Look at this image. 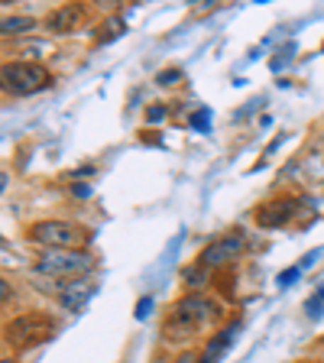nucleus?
I'll return each mask as SVG.
<instances>
[{"instance_id": "obj_1", "label": "nucleus", "mask_w": 324, "mask_h": 363, "mask_svg": "<svg viewBox=\"0 0 324 363\" xmlns=\"http://www.w3.org/2000/svg\"><path fill=\"white\" fill-rule=\"evenodd\" d=\"M0 78H4V91L13 98H26V94H36L52 84L49 68H43L39 62H7Z\"/></svg>"}, {"instance_id": "obj_2", "label": "nucleus", "mask_w": 324, "mask_h": 363, "mask_svg": "<svg viewBox=\"0 0 324 363\" xmlns=\"http://www.w3.org/2000/svg\"><path fill=\"white\" fill-rule=\"evenodd\" d=\"M94 257L84 253V250H43L36 257V272L43 276H52V279H78V272L91 269Z\"/></svg>"}, {"instance_id": "obj_3", "label": "nucleus", "mask_w": 324, "mask_h": 363, "mask_svg": "<svg viewBox=\"0 0 324 363\" xmlns=\"http://www.w3.org/2000/svg\"><path fill=\"white\" fill-rule=\"evenodd\" d=\"M52 334H55L52 318L36 315V311L13 318V321H7V328H4V337H7V344H13V347H33V344H43V340L52 337Z\"/></svg>"}, {"instance_id": "obj_4", "label": "nucleus", "mask_w": 324, "mask_h": 363, "mask_svg": "<svg viewBox=\"0 0 324 363\" xmlns=\"http://www.w3.org/2000/svg\"><path fill=\"white\" fill-rule=\"evenodd\" d=\"M30 237L45 250H78V243L88 240V234L72 220H39L30 227Z\"/></svg>"}, {"instance_id": "obj_5", "label": "nucleus", "mask_w": 324, "mask_h": 363, "mask_svg": "<svg viewBox=\"0 0 324 363\" xmlns=\"http://www.w3.org/2000/svg\"><path fill=\"white\" fill-rule=\"evenodd\" d=\"M240 253H243V237L227 234V237L211 240L201 253H198V266H204V269L211 272V269H220V266H227V263H234Z\"/></svg>"}, {"instance_id": "obj_6", "label": "nucleus", "mask_w": 324, "mask_h": 363, "mask_svg": "<svg viewBox=\"0 0 324 363\" xmlns=\"http://www.w3.org/2000/svg\"><path fill=\"white\" fill-rule=\"evenodd\" d=\"M172 318L175 321H185V325H191V328H198V325H204V321L220 318V305L211 302V298H204V295H198V292H189L179 305H175Z\"/></svg>"}, {"instance_id": "obj_7", "label": "nucleus", "mask_w": 324, "mask_h": 363, "mask_svg": "<svg viewBox=\"0 0 324 363\" xmlns=\"http://www.w3.org/2000/svg\"><path fill=\"white\" fill-rule=\"evenodd\" d=\"M298 214V201L289 195L282 198H272V201H263L257 208V224L263 227V230H279V227H286L289 220Z\"/></svg>"}, {"instance_id": "obj_8", "label": "nucleus", "mask_w": 324, "mask_h": 363, "mask_svg": "<svg viewBox=\"0 0 324 363\" xmlns=\"http://www.w3.org/2000/svg\"><path fill=\"white\" fill-rule=\"evenodd\" d=\"M84 23V7L82 4H65V7L52 10L45 16V30L49 33H75Z\"/></svg>"}, {"instance_id": "obj_9", "label": "nucleus", "mask_w": 324, "mask_h": 363, "mask_svg": "<svg viewBox=\"0 0 324 363\" xmlns=\"http://www.w3.org/2000/svg\"><path fill=\"white\" fill-rule=\"evenodd\" d=\"M91 295H94V286L84 279H68V286H62L59 292V302L65 311H84V305L91 302Z\"/></svg>"}, {"instance_id": "obj_10", "label": "nucleus", "mask_w": 324, "mask_h": 363, "mask_svg": "<svg viewBox=\"0 0 324 363\" xmlns=\"http://www.w3.org/2000/svg\"><path fill=\"white\" fill-rule=\"evenodd\" d=\"M237 328H240V321H234L230 328H224V331H218L208 344H204V350H201V363H218L220 357L230 350V344H234V334H237Z\"/></svg>"}, {"instance_id": "obj_11", "label": "nucleus", "mask_w": 324, "mask_h": 363, "mask_svg": "<svg viewBox=\"0 0 324 363\" xmlns=\"http://www.w3.org/2000/svg\"><path fill=\"white\" fill-rule=\"evenodd\" d=\"M39 30V23L33 16H7L4 20V36H20V33H30Z\"/></svg>"}, {"instance_id": "obj_12", "label": "nucleus", "mask_w": 324, "mask_h": 363, "mask_svg": "<svg viewBox=\"0 0 324 363\" xmlns=\"http://www.w3.org/2000/svg\"><path fill=\"white\" fill-rule=\"evenodd\" d=\"M181 279H185V286H195V289H201V286H208V269L204 266H189V269L181 272Z\"/></svg>"}, {"instance_id": "obj_13", "label": "nucleus", "mask_w": 324, "mask_h": 363, "mask_svg": "<svg viewBox=\"0 0 324 363\" xmlns=\"http://www.w3.org/2000/svg\"><path fill=\"white\" fill-rule=\"evenodd\" d=\"M101 30H104V33H98V36H94V43L104 45V43H111L113 36H123V23L121 20H107Z\"/></svg>"}, {"instance_id": "obj_14", "label": "nucleus", "mask_w": 324, "mask_h": 363, "mask_svg": "<svg viewBox=\"0 0 324 363\" xmlns=\"http://www.w3.org/2000/svg\"><path fill=\"white\" fill-rule=\"evenodd\" d=\"M305 315L308 318H321L324 315V282L318 286V292L311 295L308 302H305Z\"/></svg>"}, {"instance_id": "obj_15", "label": "nucleus", "mask_w": 324, "mask_h": 363, "mask_svg": "<svg viewBox=\"0 0 324 363\" xmlns=\"http://www.w3.org/2000/svg\"><path fill=\"white\" fill-rule=\"evenodd\" d=\"M302 266H298V263H295V266H289V269H282L279 272V276H276V286H279V289H289V286H292V282H298V279H302Z\"/></svg>"}, {"instance_id": "obj_16", "label": "nucleus", "mask_w": 324, "mask_h": 363, "mask_svg": "<svg viewBox=\"0 0 324 363\" xmlns=\"http://www.w3.org/2000/svg\"><path fill=\"white\" fill-rule=\"evenodd\" d=\"M191 130L195 133H208L211 130V107H201L198 113H191Z\"/></svg>"}, {"instance_id": "obj_17", "label": "nucleus", "mask_w": 324, "mask_h": 363, "mask_svg": "<svg viewBox=\"0 0 324 363\" xmlns=\"http://www.w3.org/2000/svg\"><path fill=\"white\" fill-rule=\"evenodd\" d=\"M181 82V72L179 68H166V72H159L156 75V84H162V88H172V84Z\"/></svg>"}, {"instance_id": "obj_18", "label": "nucleus", "mask_w": 324, "mask_h": 363, "mask_svg": "<svg viewBox=\"0 0 324 363\" xmlns=\"http://www.w3.org/2000/svg\"><path fill=\"white\" fill-rule=\"evenodd\" d=\"M166 113H169L166 104H150V111H146V121H150V123H159V121H166Z\"/></svg>"}, {"instance_id": "obj_19", "label": "nucleus", "mask_w": 324, "mask_h": 363, "mask_svg": "<svg viewBox=\"0 0 324 363\" xmlns=\"http://www.w3.org/2000/svg\"><path fill=\"white\" fill-rule=\"evenodd\" d=\"M94 172H98L94 166H78V169H72V172H68V179H88V175H94Z\"/></svg>"}, {"instance_id": "obj_20", "label": "nucleus", "mask_w": 324, "mask_h": 363, "mask_svg": "<svg viewBox=\"0 0 324 363\" xmlns=\"http://www.w3.org/2000/svg\"><path fill=\"white\" fill-rule=\"evenodd\" d=\"M150 311H152V298L146 295V298H140V302H136V318H146Z\"/></svg>"}, {"instance_id": "obj_21", "label": "nucleus", "mask_w": 324, "mask_h": 363, "mask_svg": "<svg viewBox=\"0 0 324 363\" xmlns=\"http://www.w3.org/2000/svg\"><path fill=\"white\" fill-rule=\"evenodd\" d=\"M321 253H324V250H311V253H305V257H302V263H298V266H302V269H308V266H315V259L321 257Z\"/></svg>"}, {"instance_id": "obj_22", "label": "nucleus", "mask_w": 324, "mask_h": 363, "mask_svg": "<svg viewBox=\"0 0 324 363\" xmlns=\"http://www.w3.org/2000/svg\"><path fill=\"white\" fill-rule=\"evenodd\" d=\"M72 195L75 198H91V185H82V182H78V185H72Z\"/></svg>"}, {"instance_id": "obj_23", "label": "nucleus", "mask_w": 324, "mask_h": 363, "mask_svg": "<svg viewBox=\"0 0 324 363\" xmlns=\"http://www.w3.org/2000/svg\"><path fill=\"white\" fill-rule=\"evenodd\" d=\"M175 363H201V357H195V354H191V350H185V354H181Z\"/></svg>"}, {"instance_id": "obj_24", "label": "nucleus", "mask_w": 324, "mask_h": 363, "mask_svg": "<svg viewBox=\"0 0 324 363\" xmlns=\"http://www.w3.org/2000/svg\"><path fill=\"white\" fill-rule=\"evenodd\" d=\"M0 363H13V360H10V357H4V360H0Z\"/></svg>"}]
</instances>
